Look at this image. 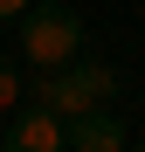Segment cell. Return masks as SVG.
Listing matches in <instances>:
<instances>
[{
	"label": "cell",
	"mask_w": 145,
	"mask_h": 152,
	"mask_svg": "<svg viewBox=\"0 0 145 152\" xmlns=\"http://www.w3.org/2000/svg\"><path fill=\"white\" fill-rule=\"evenodd\" d=\"M14 56L28 62V69L76 62V56H83V21L69 14V7H28V14L14 21Z\"/></svg>",
	"instance_id": "obj_1"
},
{
	"label": "cell",
	"mask_w": 145,
	"mask_h": 152,
	"mask_svg": "<svg viewBox=\"0 0 145 152\" xmlns=\"http://www.w3.org/2000/svg\"><path fill=\"white\" fill-rule=\"evenodd\" d=\"M28 7H35V0H0V28H14V21L28 14Z\"/></svg>",
	"instance_id": "obj_6"
},
{
	"label": "cell",
	"mask_w": 145,
	"mask_h": 152,
	"mask_svg": "<svg viewBox=\"0 0 145 152\" xmlns=\"http://www.w3.org/2000/svg\"><path fill=\"white\" fill-rule=\"evenodd\" d=\"M28 104V62L21 56H0V118Z\"/></svg>",
	"instance_id": "obj_5"
},
{
	"label": "cell",
	"mask_w": 145,
	"mask_h": 152,
	"mask_svg": "<svg viewBox=\"0 0 145 152\" xmlns=\"http://www.w3.org/2000/svg\"><path fill=\"white\" fill-rule=\"evenodd\" d=\"M0 145H14V152H62L69 145V118L48 111V104H21V111H7Z\"/></svg>",
	"instance_id": "obj_2"
},
{
	"label": "cell",
	"mask_w": 145,
	"mask_h": 152,
	"mask_svg": "<svg viewBox=\"0 0 145 152\" xmlns=\"http://www.w3.org/2000/svg\"><path fill=\"white\" fill-rule=\"evenodd\" d=\"M76 69H83V83H90V97H97V104H117V90H125V76H117L111 62H97V56H76Z\"/></svg>",
	"instance_id": "obj_4"
},
{
	"label": "cell",
	"mask_w": 145,
	"mask_h": 152,
	"mask_svg": "<svg viewBox=\"0 0 145 152\" xmlns=\"http://www.w3.org/2000/svg\"><path fill=\"white\" fill-rule=\"evenodd\" d=\"M131 132L117 124V111H83L69 118V152H125Z\"/></svg>",
	"instance_id": "obj_3"
},
{
	"label": "cell",
	"mask_w": 145,
	"mask_h": 152,
	"mask_svg": "<svg viewBox=\"0 0 145 152\" xmlns=\"http://www.w3.org/2000/svg\"><path fill=\"white\" fill-rule=\"evenodd\" d=\"M0 132H7V124H0Z\"/></svg>",
	"instance_id": "obj_7"
}]
</instances>
